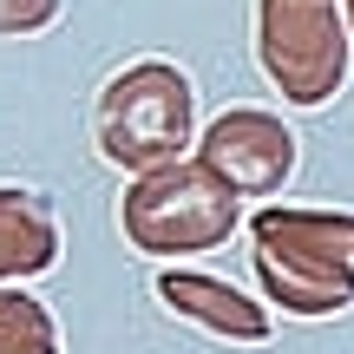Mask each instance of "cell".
Here are the masks:
<instances>
[{
    "instance_id": "9",
    "label": "cell",
    "mask_w": 354,
    "mask_h": 354,
    "mask_svg": "<svg viewBox=\"0 0 354 354\" xmlns=\"http://www.w3.org/2000/svg\"><path fill=\"white\" fill-rule=\"evenodd\" d=\"M66 0H0V39H33L59 20Z\"/></svg>"
},
{
    "instance_id": "1",
    "label": "cell",
    "mask_w": 354,
    "mask_h": 354,
    "mask_svg": "<svg viewBox=\"0 0 354 354\" xmlns=\"http://www.w3.org/2000/svg\"><path fill=\"white\" fill-rule=\"evenodd\" d=\"M256 276L289 315L354 308V216L263 210L256 216Z\"/></svg>"
},
{
    "instance_id": "4",
    "label": "cell",
    "mask_w": 354,
    "mask_h": 354,
    "mask_svg": "<svg viewBox=\"0 0 354 354\" xmlns=\"http://www.w3.org/2000/svg\"><path fill=\"white\" fill-rule=\"evenodd\" d=\"M256 59L289 105H328L348 79V33L335 0H263L256 7Z\"/></svg>"
},
{
    "instance_id": "5",
    "label": "cell",
    "mask_w": 354,
    "mask_h": 354,
    "mask_svg": "<svg viewBox=\"0 0 354 354\" xmlns=\"http://www.w3.org/2000/svg\"><path fill=\"white\" fill-rule=\"evenodd\" d=\"M197 165L216 177L223 190H282L295 171V131L276 112H223L197 138Z\"/></svg>"
},
{
    "instance_id": "3",
    "label": "cell",
    "mask_w": 354,
    "mask_h": 354,
    "mask_svg": "<svg viewBox=\"0 0 354 354\" xmlns=\"http://www.w3.org/2000/svg\"><path fill=\"white\" fill-rule=\"evenodd\" d=\"M118 223H125V236L145 256H197V250L230 243V230H236V190H223L203 165L171 158V165L145 171L138 190H125Z\"/></svg>"
},
{
    "instance_id": "6",
    "label": "cell",
    "mask_w": 354,
    "mask_h": 354,
    "mask_svg": "<svg viewBox=\"0 0 354 354\" xmlns=\"http://www.w3.org/2000/svg\"><path fill=\"white\" fill-rule=\"evenodd\" d=\"M158 302L171 308L177 322H197V328L223 335V342H269V315L256 302H243L230 282H210V276H190V269H165L158 276Z\"/></svg>"
},
{
    "instance_id": "10",
    "label": "cell",
    "mask_w": 354,
    "mask_h": 354,
    "mask_svg": "<svg viewBox=\"0 0 354 354\" xmlns=\"http://www.w3.org/2000/svg\"><path fill=\"white\" fill-rule=\"evenodd\" d=\"M348 7H354V0H348Z\"/></svg>"
},
{
    "instance_id": "7",
    "label": "cell",
    "mask_w": 354,
    "mask_h": 354,
    "mask_svg": "<svg viewBox=\"0 0 354 354\" xmlns=\"http://www.w3.org/2000/svg\"><path fill=\"white\" fill-rule=\"evenodd\" d=\"M59 263V230L46 197L0 184V282L7 276H46Z\"/></svg>"
},
{
    "instance_id": "2",
    "label": "cell",
    "mask_w": 354,
    "mask_h": 354,
    "mask_svg": "<svg viewBox=\"0 0 354 354\" xmlns=\"http://www.w3.org/2000/svg\"><path fill=\"white\" fill-rule=\"evenodd\" d=\"M92 131H99V158L118 171L171 165L197 138V86L171 59H138L99 92Z\"/></svg>"
},
{
    "instance_id": "8",
    "label": "cell",
    "mask_w": 354,
    "mask_h": 354,
    "mask_svg": "<svg viewBox=\"0 0 354 354\" xmlns=\"http://www.w3.org/2000/svg\"><path fill=\"white\" fill-rule=\"evenodd\" d=\"M0 354H59L53 315L20 289H0Z\"/></svg>"
}]
</instances>
